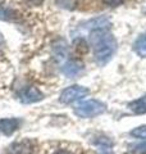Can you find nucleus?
Wrapping results in <instances>:
<instances>
[{"instance_id": "1", "label": "nucleus", "mask_w": 146, "mask_h": 154, "mask_svg": "<svg viewBox=\"0 0 146 154\" xmlns=\"http://www.w3.org/2000/svg\"><path fill=\"white\" fill-rule=\"evenodd\" d=\"M90 44L94 50L97 64L105 66L117 50V41L113 33L106 28H95L90 33Z\"/></svg>"}, {"instance_id": "2", "label": "nucleus", "mask_w": 146, "mask_h": 154, "mask_svg": "<svg viewBox=\"0 0 146 154\" xmlns=\"http://www.w3.org/2000/svg\"><path fill=\"white\" fill-rule=\"evenodd\" d=\"M105 110H106V105L104 103L91 99L77 105L75 108V113L82 118H90V117H96V116L104 113Z\"/></svg>"}, {"instance_id": "3", "label": "nucleus", "mask_w": 146, "mask_h": 154, "mask_svg": "<svg viewBox=\"0 0 146 154\" xmlns=\"http://www.w3.org/2000/svg\"><path fill=\"white\" fill-rule=\"evenodd\" d=\"M89 93L90 91L87 88H84V86L80 85H73L71 88H67L65 90L62 91L59 100L63 104H71L73 102H77V100L85 98L86 95H89Z\"/></svg>"}, {"instance_id": "4", "label": "nucleus", "mask_w": 146, "mask_h": 154, "mask_svg": "<svg viewBox=\"0 0 146 154\" xmlns=\"http://www.w3.org/2000/svg\"><path fill=\"white\" fill-rule=\"evenodd\" d=\"M19 100L24 104H31V103H36L42 100L44 95L37 88H33V86H28V88H24L23 90H21L18 93Z\"/></svg>"}, {"instance_id": "5", "label": "nucleus", "mask_w": 146, "mask_h": 154, "mask_svg": "<svg viewBox=\"0 0 146 154\" xmlns=\"http://www.w3.org/2000/svg\"><path fill=\"white\" fill-rule=\"evenodd\" d=\"M82 71H84V63H82L81 60H78V59L68 60L62 68L63 75L69 77V79H73V77H76L77 75H80Z\"/></svg>"}, {"instance_id": "6", "label": "nucleus", "mask_w": 146, "mask_h": 154, "mask_svg": "<svg viewBox=\"0 0 146 154\" xmlns=\"http://www.w3.org/2000/svg\"><path fill=\"white\" fill-rule=\"evenodd\" d=\"M21 121L16 118H3L0 119V132H3L4 135H12L16 130H18Z\"/></svg>"}, {"instance_id": "7", "label": "nucleus", "mask_w": 146, "mask_h": 154, "mask_svg": "<svg viewBox=\"0 0 146 154\" xmlns=\"http://www.w3.org/2000/svg\"><path fill=\"white\" fill-rule=\"evenodd\" d=\"M53 54H54L56 62H63L67 58L68 54V48L67 44L63 40L56 41V44L53 46Z\"/></svg>"}, {"instance_id": "8", "label": "nucleus", "mask_w": 146, "mask_h": 154, "mask_svg": "<svg viewBox=\"0 0 146 154\" xmlns=\"http://www.w3.org/2000/svg\"><path fill=\"white\" fill-rule=\"evenodd\" d=\"M128 108L136 114H144L146 113V94L141 98L128 103Z\"/></svg>"}, {"instance_id": "9", "label": "nucleus", "mask_w": 146, "mask_h": 154, "mask_svg": "<svg viewBox=\"0 0 146 154\" xmlns=\"http://www.w3.org/2000/svg\"><path fill=\"white\" fill-rule=\"evenodd\" d=\"M133 50L136 51V54H138L140 57L145 58L146 57V33L141 35L133 44Z\"/></svg>"}, {"instance_id": "10", "label": "nucleus", "mask_w": 146, "mask_h": 154, "mask_svg": "<svg viewBox=\"0 0 146 154\" xmlns=\"http://www.w3.org/2000/svg\"><path fill=\"white\" fill-rule=\"evenodd\" d=\"M31 146L28 141H21L17 144H13V146L11 148L12 154H30Z\"/></svg>"}, {"instance_id": "11", "label": "nucleus", "mask_w": 146, "mask_h": 154, "mask_svg": "<svg viewBox=\"0 0 146 154\" xmlns=\"http://www.w3.org/2000/svg\"><path fill=\"white\" fill-rule=\"evenodd\" d=\"M0 19H4V21L16 19V12L9 8H0Z\"/></svg>"}, {"instance_id": "12", "label": "nucleus", "mask_w": 146, "mask_h": 154, "mask_svg": "<svg viewBox=\"0 0 146 154\" xmlns=\"http://www.w3.org/2000/svg\"><path fill=\"white\" fill-rule=\"evenodd\" d=\"M131 135L135 137H140V139H144L146 137V125L145 126H140V127H136L135 130L131 131Z\"/></svg>"}, {"instance_id": "13", "label": "nucleus", "mask_w": 146, "mask_h": 154, "mask_svg": "<svg viewBox=\"0 0 146 154\" xmlns=\"http://www.w3.org/2000/svg\"><path fill=\"white\" fill-rule=\"evenodd\" d=\"M131 148H132V152H135V153L145 154V153H146V140H145V141H142V143L135 144V145H132Z\"/></svg>"}, {"instance_id": "14", "label": "nucleus", "mask_w": 146, "mask_h": 154, "mask_svg": "<svg viewBox=\"0 0 146 154\" xmlns=\"http://www.w3.org/2000/svg\"><path fill=\"white\" fill-rule=\"evenodd\" d=\"M69 2H71V3H75V0H56V3L59 4L60 7H63V8H68V9H72L73 7H72V4H69Z\"/></svg>"}, {"instance_id": "15", "label": "nucleus", "mask_w": 146, "mask_h": 154, "mask_svg": "<svg viewBox=\"0 0 146 154\" xmlns=\"http://www.w3.org/2000/svg\"><path fill=\"white\" fill-rule=\"evenodd\" d=\"M103 2L109 7H118L124 2V0H103Z\"/></svg>"}, {"instance_id": "16", "label": "nucleus", "mask_w": 146, "mask_h": 154, "mask_svg": "<svg viewBox=\"0 0 146 154\" xmlns=\"http://www.w3.org/2000/svg\"><path fill=\"white\" fill-rule=\"evenodd\" d=\"M55 154H72V153L68 152V150H64V149H60V150H58Z\"/></svg>"}, {"instance_id": "17", "label": "nucleus", "mask_w": 146, "mask_h": 154, "mask_svg": "<svg viewBox=\"0 0 146 154\" xmlns=\"http://www.w3.org/2000/svg\"><path fill=\"white\" fill-rule=\"evenodd\" d=\"M4 45H5V40H4L3 35H2V33H0V48H3Z\"/></svg>"}]
</instances>
